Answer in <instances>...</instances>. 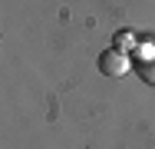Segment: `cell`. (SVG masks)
Returning a JSON list of instances; mask_svg holds the SVG:
<instances>
[{
  "label": "cell",
  "mask_w": 155,
  "mask_h": 149,
  "mask_svg": "<svg viewBox=\"0 0 155 149\" xmlns=\"http://www.w3.org/2000/svg\"><path fill=\"white\" fill-rule=\"evenodd\" d=\"M96 66L106 76H125L129 73V57H125L122 50H102L99 60H96Z\"/></svg>",
  "instance_id": "obj_1"
},
{
  "label": "cell",
  "mask_w": 155,
  "mask_h": 149,
  "mask_svg": "<svg viewBox=\"0 0 155 149\" xmlns=\"http://www.w3.org/2000/svg\"><path fill=\"white\" fill-rule=\"evenodd\" d=\"M132 40H135V36H132V33H129V30H119V33H116V40H112V43H116V47H112V50H132Z\"/></svg>",
  "instance_id": "obj_2"
},
{
  "label": "cell",
  "mask_w": 155,
  "mask_h": 149,
  "mask_svg": "<svg viewBox=\"0 0 155 149\" xmlns=\"http://www.w3.org/2000/svg\"><path fill=\"white\" fill-rule=\"evenodd\" d=\"M139 76H142L145 83H155V57H152V60H142V63H139Z\"/></svg>",
  "instance_id": "obj_3"
}]
</instances>
